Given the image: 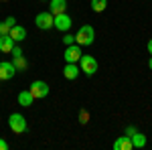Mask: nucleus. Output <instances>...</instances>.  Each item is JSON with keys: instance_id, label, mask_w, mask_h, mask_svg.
<instances>
[{"instance_id": "obj_8", "label": "nucleus", "mask_w": 152, "mask_h": 150, "mask_svg": "<svg viewBox=\"0 0 152 150\" xmlns=\"http://www.w3.org/2000/svg\"><path fill=\"white\" fill-rule=\"evenodd\" d=\"M16 75V67L10 61H0V81H8Z\"/></svg>"}, {"instance_id": "obj_12", "label": "nucleus", "mask_w": 152, "mask_h": 150, "mask_svg": "<svg viewBox=\"0 0 152 150\" xmlns=\"http://www.w3.org/2000/svg\"><path fill=\"white\" fill-rule=\"evenodd\" d=\"M8 35L12 37V41H14V43H20L24 37H26V29H24V26H18V24H14Z\"/></svg>"}, {"instance_id": "obj_6", "label": "nucleus", "mask_w": 152, "mask_h": 150, "mask_svg": "<svg viewBox=\"0 0 152 150\" xmlns=\"http://www.w3.org/2000/svg\"><path fill=\"white\" fill-rule=\"evenodd\" d=\"M53 18H55V16H53L49 10L47 12H39L37 18H35V24L41 29V31H49V29H53Z\"/></svg>"}, {"instance_id": "obj_5", "label": "nucleus", "mask_w": 152, "mask_h": 150, "mask_svg": "<svg viewBox=\"0 0 152 150\" xmlns=\"http://www.w3.org/2000/svg\"><path fill=\"white\" fill-rule=\"evenodd\" d=\"M71 24H73V20H71V16L67 12L55 14V18H53V26H55L57 31H61V33H67L71 29Z\"/></svg>"}, {"instance_id": "obj_26", "label": "nucleus", "mask_w": 152, "mask_h": 150, "mask_svg": "<svg viewBox=\"0 0 152 150\" xmlns=\"http://www.w3.org/2000/svg\"><path fill=\"white\" fill-rule=\"evenodd\" d=\"M148 67H150V69H152V57H150V61H148Z\"/></svg>"}, {"instance_id": "obj_9", "label": "nucleus", "mask_w": 152, "mask_h": 150, "mask_svg": "<svg viewBox=\"0 0 152 150\" xmlns=\"http://www.w3.org/2000/svg\"><path fill=\"white\" fill-rule=\"evenodd\" d=\"M67 10V0H49V12L55 16Z\"/></svg>"}, {"instance_id": "obj_23", "label": "nucleus", "mask_w": 152, "mask_h": 150, "mask_svg": "<svg viewBox=\"0 0 152 150\" xmlns=\"http://www.w3.org/2000/svg\"><path fill=\"white\" fill-rule=\"evenodd\" d=\"M0 150H8V142L2 140V138H0Z\"/></svg>"}, {"instance_id": "obj_25", "label": "nucleus", "mask_w": 152, "mask_h": 150, "mask_svg": "<svg viewBox=\"0 0 152 150\" xmlns=\"http://www.w3.org/2000/svg\"><path fill=\"white\" fill-rule=\"evenodd\" d=\"M146 49H148V53H150V57H152V39L148 41V45H146Z\"/></svg>"}, {"instance_id": "obj_14", "label": "nucleus", "mask_w": 152, "mask_h": 150, "mask_svg": "<svg viewBox=\"0 0 152 150\" xmlns=\"http://www.w3.org/2000/svg\"><path fill=\"white\" fill-rule=\"evenodd\" d=\"M33 95H31V91L28 89H24V91H20L18 95H16V102L23 105V108H28V105H33Z\"/></svg>"}, {"instance_id": "obj_15", "label": "nucleus", "mask_w": 152, "mask_h": 150, "mask_svg": "<svg viewBox=\"0 0 152 150\" xmlns=\"http://www.w3.org/2000/svg\"><path fill=\"white\" fill-rule=\"evenodd\" d=\"M130 140H132V146L134 148H144L146 146V136L140 134V132H136L134 136H130Z\"/></svg>"}, {"instance_id": "obj_2", "label": "nucleus", "mask_w": 152, "mask_h": 150, "mask_svg": "<svg viewBox=\"0 0 152 150\" xmlns=\"http://www.w3.org/2000/svg\"><path fill=\"white\" fill-rule=\"evenodd\" d=\"M8 126L14 134H23V132H26V120L23 114H10L8 116Z\"/></svg>"}, {"instance_id": "obj_18", "label": "nucleus", "mask_w": 152, "mask_h": 150, "mask_svg": "<svg viewBox=\"0 0 152 150\" xmlns=\"http://www.w3.org/2000/svg\"><path fill=\"white\" fill-rule=\"evenodd\" d=\"M79 122H81V124H87V122H89V112H87V110H81V112H79Z\"/></svg>"}, {"instance_id": "obj_27", "label": "nucleus", "mask_w": 152, "mask_h": 150, "mask_svg": "<svg viewBox=\"0 0 152 150\" xmlns=\"http://www.w3.org/2000/svg\"><path fill=\"white\" fill-rule=\"evenodd\" d=\"M0 2H8V0H0Z\"/></svg>"}, {"instance_id": "obj_17", "label": "nucleus", "mask_w": 152, "mask_h": 150, "mask_svg": "<svg viewBox=\"0 0 152 150\" xmlns=\"http://www.w3.org/2000/svg\"><path fill=\"white\" fill-rule=\"evenodd\" d=\"M14 67H16V73L18 71H24L26 69V59H24V55H18V57H14Z\"/></svg>"}, {"instance_id": "obj_10", "label": "nucleus", "mask_w": 152, "mask_h": 150, "mask_svg": "<svg viewBox=\"0 0 152 150\" xmlns=\"http://www.w3.org/2000/svg\"><path fill=\"white\" fill-rule=\"evenodd\" d=\"M79 67H77V63H65V69H63V75H65V79H77V75H79Z\"/></svg>"}, {"instance_id": "obj_4", "label": "nucleus", "mask_w": 152, "mask_h": 150, "mask_svg": "<svg viewBox=\"0 0 152 150\" xmlns=\"http://www.w3.org/2000/svg\"><path fill=\"white\" fill-rule=\"evenodd\" d=\"M79 63H81L79 69H81L85 75H94L95 71H97V59H95L94 55H81Z\"/></svg>"}, {"instance_id": "obj_16", "label": "nucleus", "mask_w": 152, "mask_h": 150, "mask_svg": "<svg viewBox=\"0 0 152 150\" xmlns=\"http://www.w3.org/2000/svg\"><path fill=\"white\" fill-rule=\"evenodd\" d=\"M107 6V0H91V10L94 12H104Z\"/></svg>"}, {"instance_id": "obj_1", "label": "nucleus", "mask_w": 152, "mask_h": 150, "mask_svg": "<svg viewBox=\"0 0 152 150\" xmlns=\"http://www.w3.org/2000/svg\"><path fill=\"white\" fill-rule=\"evenodd\" d=\"M95 39V31L91 24H83L81 29L77 31V35H75V43L79 47H89L91 43H94Z\"/></svg>"}, {"instance_id": "obj_21", "label": "nucleus", "mask_w": 152, "mask_h": 150, "mask_svg": "<svg viewBox=\"0 0 152 150\" xmlns=\"http://www.w3.org/2000/svg\"><path fill=\"white\" fill-rule=\"evenodd\" d=\"M10 55H12V57H18V55H23V49L14 45V47H12V51H10Z\"/></svg>"}, {"instance_id": "obj_7", "label": "nucleus", "mask_w": 152, "mask_h": 150, "mask_svg": "<svg viewBox=\"0 0 152 150\" xmlns=\"http://www.w3.org/2000/svg\"><path fill=\"white\" fill-rule=\"evenodd\" d=\"M81 59V47L77 43L65 47V63H77Z\"/></svg>"}, {"instance_id": "obj_22", "label": "nucleus", "mask_w": 152, "mask_h": 150, "mask_svg": "<svg viewBox=\"0 0 152 150\" xmlns=\"http://www.w3.org/2000/svg\"><path fill=\"white\" fill-rule=\"evenodd\" d=\"M136 132H138V130H136V126H128V128H126V136H134Z\"/></svg>"}, {"instance_id": "obj_20", "label": "nucleus", "mask_w": 152, "mask_h": 150, "mask_svg": "<svg viewBox=\"0 0 152 150\" xmlns=\"http://www.w3.org/2000/svg\"><path fill=\"white\" fill-rule=\"evenodd\" d=\"M63 43H65V45H73V43H75V35H67V33H65Z\"/></svg>"}, {"instance_id": "obj_19", "label": "nucleus", "mask_w": 152, "mask_h": 150, "mask_svg": "<svg viewBox=\"0 0 152 150\" xmlns=\"http://www.w3.org/2000/svg\"><path fill=\"white\" fill-rule=\"evenodd\" d=\"M10 24H6V20H4V23H0V37L2 35H8V33H10Z\"/></svg>"}, {"instance_id": "obj_13", "label": "nucleus", "mask_w": 152, "mask_h": 150, "mask_svg": "<svg viewBox=\"0 0 152 150\" xmlns=\"http://www.w3.org/2000/svg\"><path fill=\"white\" fill-rule=\"evenodd\" d=\"M14 45H16V43L12 41L10 35H2L0 37V53H10Z\"/></svg>"}, {"instance_id": "obj_24", "label": "nucleus", "mask_w": 152, "mask_h": 150, "mask_svg": "<svg viewBox=\"0 0 152 150\" xmlns=\"http://www.w3.org/2000/svg\"><path fill=\"white\" fill-rule=\"evenodd\" d=\"M6 24L14 26V24H16V18H14V16H8V18H6Z\"/></svg>"}, {"instance_id": "obj_3", "label": "nucleus", "mask_w": 152, "mask_h": 150, "mask_svg": "<svg viewBox=\"0 0 152 150\" xmlns=\"http://www.w3.org/2000/svg\"><path fill=\"white\" fill-rule=\"evenodd\" d=\"M28 91H31V95H33L35 100H43V97H47V95H49V83L37 79V81H33V83H31Z\"/></svg>"}, {"instance_id": "obj_11", "label": "nucleus", "mask_w": 152, "mask_h": 150, "mask_svg": "<svg viewBox=\"0 0 152 150\" xmlns=\"http://www.w3.org/2000/svg\"><path fill=\"white\" fill-rule=\"evenodd\" d=\"M134 146H132V140H130V136H120V138H116V142H114V150H132Z\"/></svg>"}]
</instances>
